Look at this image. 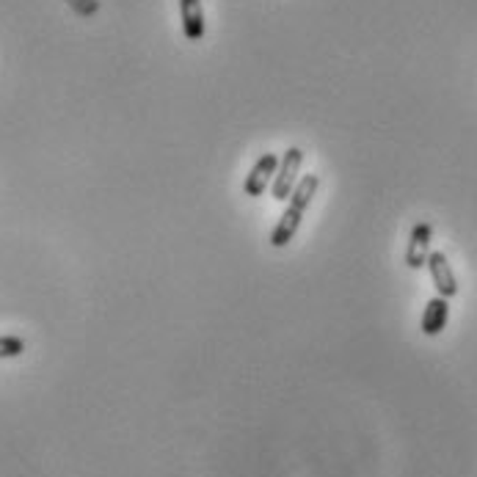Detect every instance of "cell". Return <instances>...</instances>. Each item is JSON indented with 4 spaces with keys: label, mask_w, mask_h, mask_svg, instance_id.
<instances>
[{
    "label": "cell",
    "mask_w": 477,
    "mask_h": 477,
    "mask_svg": "<svg viewBox=\"0 0 477 477\" xmlns=\"http://www.w3.org/2000/svg\"><path fill=\"white\" fill-rule=\"evenodd\" d=\"M25 353V342L20 337H0V359H17Z\"/></svg>",
    "instance_id": "obj_8"
},
{
    "label": "cell",
    "mask_w": 477,
    "mask_h": 477,
    "mask_svg": "<svg viewBox=\"0 0 477 477\" xmlns=\"http://www.w3.org/2000/svg\"><path fill=\"white\" fill-rule=\"evenodd\" d=\"M431 243H433V224L431 221H420L414 224L411 235H409V246H406V265L411 270L425 268L428 254H431Z\"/></svg>",
    "instance_id": "obj_4"
},
{
    "label": "cell",
    "mask_w": 477,
    "mask_h": 477,
    "mask_svg": "<svg viewBox=\"0 0 477 477\" xmlns=\"http://www.w3.org/2000/svg\"><path fill=\"white\" fill-rule=\"evenodd\" d=\"M425 268L433 279L436 296H441V299H455L458 296V279H455V270H452L444 251H431Z\"/></svg>",
    "instance_id": "obj_3"
},
{
    "label": "cell",
    "mask_w": 477,
    "mask_h": 477,
    "mask_svg": "<svg viewBox=\"0 0 477 477\" xmlns=\"http://www.w3.org/2000/svg\"><path fill=\"white\" fill-rule=\"evenodd\" d=\"M301 166H304V149L301 147H290L288 152L281 155L279 168L273 174V199L276 202H288L293 188L301 179Z\"/></svg>",
    "instance_id": "obj_2"
},
{
    "label": "cell",
    "mask_w": 477,
    "mask_h": 477,
    "mask_svg": "<svg viewBox=\"0 0 477 477\" xmlns=\"http://www.w3.org/2000/svg\"><path fill=\"white\" fill-rule=\"evenodd\" d=\"M66 4H69L72 12L80 15V17H94V15L100 12V0H66Z\"/></svg>",
    "instance_id": "obj_9"
},
{
    "label": "cell",
    "mask_w": 477,
    "mask_h": 477,
    "mask_svg": "<svg viewBox=\"0 0 477 477\" xmlns=\"http://www.w3.org/2000/svg\"><path fill=\"white\" fill-rule=\"evenodd\" d=\"M318 188H320L318 174H304L299 179V185L293 188V194L288 199V208H284V213L279 216V221L270 232V246L273 249H284L296 238V232H299V227H301V221H304V216H307V210H310V205L318 194Z\"/></svg>",
    "instance_id": "obj_1"
},
{
    "label": "cell",
    "mask_w": 477,
    "mask_h": 477,
    "mask_svg": "<svg viewBox=\"0 0 477 477\" xmlns=\"http://www.w3.org/2000/svg\"><path fill=\"white\" fill-rule=\"evenodd\" d=\"M447 320H450V299L433 296L425 304V312H422V334L425 337H439L447 329Z\"/></svg>",
    "instance_id": "obj_7"
},
{
    "label": "cell",
    "mask_w": 477,
    "mask_h": 477,
    "mask_svg": "<svg viewBox=\"0 0 477 477\" xmlns=\"http://www.w3.org/2000/svg\"><path fill=\"white\" fill-rule=\"evenodd\" d=\"M279 168V155L276 152H265L254 166L251 171L246 174V182H243V194L246 197H262L265 194V188L270 185L273 174Z\"/></svg>",
    "instance_id": "obj_5"
},
{
    "label": "cell",
    "mask_w": 477,
    "mask_h": 477,
    "mask_svg": "<svg viewBox=\"0 0 477 477\" xmlns=\"http://www.w3.org/2000/svg\"><path fill=\"white\" fill-rule=\"evenodd\" d=\"M179 20H182V36L188 42H202L205 39L202 0H179Z\"/></svg>",
    "instance_id": "obj_6"
}]
</instances>
